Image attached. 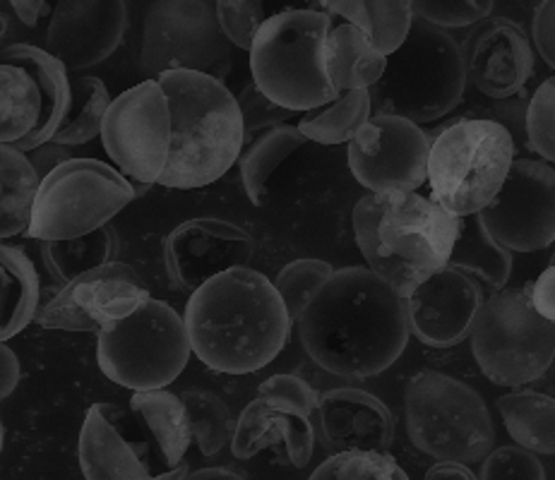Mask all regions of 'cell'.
<instances>
[{"label": "cell", "mask_w": 555, "mask_h": 480, "mask_svg": "<svg viewBox=\"0 0 555 480\" xmlns=\"http://www.w3.org/2000/svg\"><path fill=\"white\" fill-rule=\"evenodd\" d=\"M294 325L310 359L349 379L385 373L412 337L406 298L369 267L332 272Z\"/></svg>", "instance_id": "cell-1"}, {"label": "cell", "mask_w": 555, "mask_h": 480, "mask_svg": "<svg viewBox=\"0 0 555 480\" xmlns=\"http://www.w3.org/2000/svg\"><path fill=\"white\" fill-rule=\"evenodd\" d=\"M183 325L191 353L209 371L248 375L284 351L294 322L274 284L248 264L207 278L191 291Z\"/></svg>", "instance_id": "cell-2"}, {"label": "cell", "mask_w": 555, "mask_h": 480, "mask_svg": "<svg viewBox=\"0 0 555 480\" xmlns=\"http://www.w3.org/2000/svg\"><path fill=\"white\" fill-rule=\"evenodd\" d=\"M460 217L430 197L404 190L369 193L353 207L351 223L365 267L406 298L448 264Z\"/></svg>", "instance_id": "cell-3"}, {"label": "cell", "mask_w": 555, "mask_h": 480, "mask_svg": "<svg viewBox=\"0 0 555 480\" xmlns=\"http://www.w3.org/2000/svg\"><path fill=\"white\" fill-rule=\"evenodd\" d=\"M157 82L171 116L169 156L157 183L176 190L212 185L246 144L236 96L217 77L195 70H164Z\"/></svg>", "instance_id": "cell-4"}, {"label": "cell", "mask_w": 555, "mask_h": 480, "mask_svg": "<svg viewBox=\"0 0 555 480\" xmlns=\"http://www.w3.org/2000/svg\"><path fill=\"white\" fill-rule=\"evenodd\" d=\"M464 89L462 43L448 29L414 17L404 41L385 55L383 75L369 87V96L373 114L426 126L450 116L462 104Z\"/></svg>", "instance_id": "cell-5"}, {"label": "cell", "mask_w": 555, "mask_h": 480, "mask_svg": "<svg viewBox=\"0 0 555 480\" xmlns=\"http://www.w3.org/2000/svg\"><path fill=\"white\" fill-rule=\"evenodd\" d=\"M330 29L332 15L320 10H284L264 17L248 49L260 92L298 114L335 102L339 89L325 68Z\"/></svg>", "instance_id": "cell-6"}, {"label": "cell", "mask_w": 555, "mask_h": 480, "mask_svg": "<svg viewBox=\"0 0 555 480\" xmlns=\"http://www.w3.org/2000/svg\"><path fill=\"white\" fill-rule=\"evenodd\" d=\"M509 132L491 118H460L433 135L426 181L430 199L452 217L479 215L515 159Z\"/></svg>", "instance_id": "cell-7"}, {"label": "cell", "mask_w": 555, "mask_h": 480, "mask_svg": "<svg viewBox=\"0 0 555 480\" xmlns=\"http://www.w3.org/2000/svg\"><path fill=\"white\" fill-rule=\"evenodd\" d=\"M404 420L416 450L438 462L479 464L495 444V426L483 397L462 379L438 371L409 379Z\"/></svg>", "instance_id": "cell-8"}, {"label": "cell", "mask_w": 555, "mask_h": 480, "mask_svg": "<svg viewBox=\"0 0 555 480\" xmlns=\"http://www.w3.org/2000/svg\"><path fill=\"white\" fill-rule=\"evenodd\" d=\"M472 351L481 373L501 387H521L543 377L553 365L555 327L531 306L525 288H501L476 310Z\"/></svg>", "instance_id": "cell-9"}, {"label": "cell", "mask_w": 555, "mask_h": 480, "mask_svg": "<svg viewBox=\"0 0 555 480\" xmlns=\"http://www.w3.org/2000/svg\"><path fill=\"white\" fill-rule=\"evenodd\" d=\"M96 361L111 382L132 392L171 385L191 361L183 317L150 296L128 317L96 332Z\"/></svg>", "instance_id": "cell-10"}, {"label": "cell", "mask_w": 555, "mask_h": 480, "mask_svg": "<svg viewBox=\"0 0 555 480\" xmlns=\"http://www.w3.org/2000/svg\"><path fill=\"white\" fill-rule=\"evenodd\" d=\"M135 199L128 178L99 159H65L41 176L27 236L75 238L104 226Z\"/></svg>", "instance_id": "cell-11"}, {"label": "cell", "mask_w": 555, "mask_h": 480, "mask_svg": "<svg viewBox=\"0 0 555 480\" xmlns=\"http://www.w3.org/2000/svg\"><path fill=\"white\" fill-rule=\"evenodd\" d=\"M138 68L147 80H157L164 70H195L224 82L231 43L212 0H152L142 20Z\"/></svg>", "instance_id": "cell-12"}, {"label": "cell", "mask_w": 555, "mask_h": 480, "mask_svg": "<svg viewBox=\"0 0 555 480\" xmlns=\"http://www.w3.org/2000/svg\"><path fill=\"white\" fill-rule=\"evenodd\" d=\"M108 159L124 173L135 197L159 181L171 144L169 104L157 80H144L111 99L99 130Z\"/></svg>", "instance_id": "cell-13"}, {"label": "cell", "mask_w": 555, "mask_h": 480, "mask_svg": "<svg viewBox=\"0 0 555 480\" xmlns=\"http://www.w3.org/2000/svg\"><path fill=\"white\" fill-rule=\"evenodd\" d=\"M479 217L507 250L537 252L555 238V171L551 161L515 156L505 181Z\"/></svg>", "instance_id": "cell-14"}, {"label": "cell", "mask_w": 555, "mask_h": 480, "mask_svg": "<svg viewBox=\"0 0 555 480\" xmlns=\"http://www.w3.org/2000/svg\"><path fill=\"white\" fill-rule=\"evenodd\" d=\"M433 135L416 122L392 114H371L347 144V161L371 193H414L426 183Z\"/></svg>", "instance_id": "cell-15"}, {"label": "cell", "mask_w": 555, "mask_h": 480, "mask_svg": "<svg viewBox=\"0 0 555 480\" xmlns=\"http://www.w3.org/2000/svg\"><path fill=\"white\" fill-rule=\"evenodd\" d=\"M150 291L130 264L106 262L63 284L47 306H39L35 322L43 329L99 332L135 312Z\"/></svg>", "instance_id": "cell-16"}, {"label": "cell", "mask_w": 555, "mask_h": 480, "mask_svg": "<svg viewBox=\"0 0 555 480\" xmlns=\"http://www.w3.org/2000/svg\"><path fill=\"white\" fill-rule=\"evenodd\" d=\"M77 459L90 480H150L162 466L147 428L132 408L94 404L87 411Z\"/></svg>", "instance_id": "cell-17"}, {"label": "cell", "mask_w": 555, "mask_h": 480, "mask_svg": "<svg viewBox=\"0 0 555 480\" xmlns=\"http://www.w3.org/2000/svg\"><path fill=\"white\" fill-rule=\"evenodd\" d=\"M462 61L466 82L488 99L525 92L534 75V47L525 27L507 17H486L464 39Z\"/></svg>", "instance_id": "cell-18"}, {"label": "cell", "mask_w": 555, "mask_h": 480, "mask_svg": "<svg viewBox=\"0 0 555 480\" xmlns=\"http://www.w3.org/2000/svg\"><path fill=\"white\" fill-rule=\"evenodd\" d=\"M126 29V0H59L49 20L47 51L65 70H87L114 55Z\"/></svg>", "instance_id": "cell-19"}, {"label": "cell", "mask_w": 555, "mask_h": 480, "mask_svg": "<svg viewBox=\"0 0 555 480\" xmlns=\"http://www.w3.org/2000/svg\"><path fill=\"white\" fill-rule=\"evenodd\" d=\"M255 241L248 231L224 219H191L164 241V262L171 282L195 291L207 278L233 267H248Z\"/></svg>", "instance_id": "cell-20"}, {"label": "cell", "mask_w": 555, "mask_h": 480, "mask_svg": "<svg viewBox=\"0 0 555 480\" xmlns=\"http://www.w3.org/2000/svg\"><path fill=\"white\" fill-rule=\"evenodd\" d=\"M481 300V284L446 264L406 296L409 329L430 349H452L469 337Z\"/></svg>", "instance_id": "cell-21"}, {"label": "cell", "mask_w": 555, "mask_h": 480, "mask_svg": "<svg viewBox=\"0 0 555 480\" xmlns=\"http://www.w3.org/2000/svg\"><path fill=\"white\" fill-rule=\"evenodd\" d=\"M229 444L233 459L238 462H248L260 452L272 450L280 462L306 468L313 456L315 432L310 416L258 397L243 408Z\"/></svg>", "instance_id": "cell-22"}, {"label": "cell", "mask_w": 555, "mask_h": 480, "mask_svg": "<svg viewBox=\"0 0 555 480\" xmlns=\"http://www.w3.org/2000/svg\"><path fill=\"white\" fill-rule=\"evenodd\" d=\"M318 426L325 450H377L395 442V416L380 399L363 389L341 387L318 397Z\"/></svg>", "instance_id": "cell-23"}, {"label": "cell", "mask_w": 555, "mask_h": 480, "mask_svg": "<svg viewBox=\"0 0 555 480\" xmlns=\"http://www.w3.org/2000/svg\"><path fill=\"white\" fill-rule=\"evenodd\" d=\"M49 142V108L29 70L0 61V144L29 152Z\"/></svg>", "instance_id": "cell-24"}, {"label": "cell", "mask_w": 555, "mask_h": 480, "mask_svg": "<svg viewBox=\"0 0 555 480\" xmlns=\"http://www.w3.org/2000/svg\"><path fill=\"white\" fill-rule=\"evenodd\" d=\"M130 408L138 413L140 420L147 428L154 452L162 471V478H185V452L191 446V428H188V416L181 397L166 392L162 389H142V392H132Z\"/></svg>", "instance_id": "cell-25"}, {"label": "cell", "mask_w": 555, "mask_h": 480, "mask_svg": "<svg viewBox=\"0 0 555 480\" xmlns=\"http://www.w3.org/2000/svg\"><path fill=\"white\" fill-rule=\"evenodd\" d=\"M41 284L37 267L20 245L0 241V341H8L35 322Z\"/></svg>", "instance_id": "cell-26"}, {"label": "cell", "mask_w": 555, "mask_h": 480, "mask_svg": "<svg viewBox=\"0 0 555 480\" xmlns=\"http://www.w3.org/2000/svg\"><path fill=\"white\" fill-rule=\"evenodd\" d=\"M448 267L462 270L479 284L501 291L513 274V250H507L488 233L479 215H466L457 221V236L452 243Z\"/></svg>", "instance_id": "cell-27"}, {"label": "cell", "mask_w": 555, "mask_h": 480, "mask_svg": "<svg viewBox=\"0 0 555 480\" xmlns=\"http://www.w3.org/2000/svg\"><path fill=\"white\" fill-rule=\"evenodd\" d=\"M325 68L330 82L339 92L369 89L383 75L385 53L375 49L365 31L344 22L339 27H332L325 39Z\"/></svg>", "instance_id": "cell-28"}, {"label": "cell", "mask_w": 555, "mask_h": 480, "mask_svg": "<svg viewBox=\"0 0 555 480\" xmlns=\"http://www.w3.org/2000/svg\"><path fill=\"white\" fill-rule=\"evenodd\" d=\"M327 15H339L371 37L380 53H392L412 27V0H320Z\"/></svg>", "instance_id": "cell-29"}, {"label": "cell", "mask_w": 555, "mask_h": 480, "mask_svg": "<svg viewBox=\"0 0 555 480\" xmlns=\"http://www.w3.org/2000/svg\"><path fill=\"white\" fill-rule=\"evenodd\" d=\"M39 181L25 152L13 144H0V241L27 231Z\"/></svg>", "instance_id": "cell-30"}, {"label": "cell", "mask_w": 555, "mask_h": 480, "mask_svg": "<svg viewBox=\"0 0 555 480\" xmlns=\"http://www.w3.org/2000/svg\"><path fill=\"white\" fill-rule=\"evenodd\" d=\"M308 144L304 132L292 122H282L270 130H262L248 142V150L241 152V178L246 195L253 205H262L268 197V185L272 173Z\"/></svg>", "instance_id": "cell-31"}, {"label": "cell", "mask_w": 555, "mask_h": 480, "mask_svg": "<svg viewBox=\"0 0 555 480\" xmlns=\"http://www.w3.org/2000/svg\"><path fill=\"white\" fill-rule=\"evenodd\" d=\"M505 428L517 444L534 454L555 452V401L539 392H513L498 399Z\"/></svg>", "instance_id": "cell-32"}, {"label": "cell", "mask_w": 555, "mask_h": 480, "mask_svg": "<svg viewBox=\"0 0 555 480\" xmlns=\"http://www.w3.org/2000/svg\"><path fill=\"white\" fill-rule=\"evenodd\" d=\"M41 243H43L41 245L43 264H47V270L61 286L73 282L75 276L111 262L118 248L116 233L108 223L90 233H82V236L63 238V241H41Z\"/></svg>", "instance_id": "cell-33"}, {"label": "cell", "mask_w": 555, "mask_h": 480, "mask_svg": "<svg viewBox=\"0 0 555 480\" xmlns=\"http://www.w3.org/2000/svg\"><path fill=\"white\" fill-rule=\"evenodd\" d=\"M371 114L369 89H349V92H339L335 102L298 114L301 116L298 130L308 142L347 144Z\"/></svg>", "instance_id": "cell-34"}, {"label": "cell", "mask_w": 555, "mask_h": 480, "mask_svg": "<svg viewBox=\"0 0 555 480\" xmlns=\"http://www.w3.org/2000/svg\"><path fill=\"white\" fill-rule=\"evenodd\" d=\"M111 104V94L106 85L99 77H75L70 80V99L65 106V114L53 130L51 142L63 147H80V144L99 138L102 120Z\"/></svg>", "instance_id": "cell-35"}, {"label": "cell", "mask_w": 555, "mask_h": 480, "mask_svg": "<svg viewBox=\"0 0 555 480\" xmlns=\"http://www.w3.org/2000/svg\"><path fill=\"white\" fill-rule=\"evenodd\" d=\"M179 397L185 406L188 428H191V438L197 444L199 454H219L229 444L233 426H236L229 406L207 389H185Z\"/></svg>", "instance_id": "cell-36"}, {"label": "cell", "mask_w": 555, "mask_h": 480, "mask_svg": "<svg viewBox=\"0 0 555 480\" xmlns=\"http://www.w3.org/2000/svg\"><path fill=\"white\" fill-rule=\"evenodd\" d=\"M313 480H409L406 471L397 464L390 452L377 450H344L335 452L327 462L320 464L313 473Z\"/></svg>", "instance_id": "cell-37"}, {"label": "cell", "mask_w": 555, "mask_h": 480, "mask_svg": "<svg viewBox=\"0 0 555 480\" xmlns=\"http://www.w3.org/2000/svg\"><path fill=\"white\" fill-rule=\"evenodd\" d=\"M332 272H335V267L325 260H296L284 267L280 276H276L274 288L282 298L288 320H298L304 308L332 276Z\"/></svg>", "instance_id": "cell-38"}, {"label": "cell", "mask_w": 555, "mask_h": 480, "mask_svg": "<svg viewBox=\"0 0 555 480\" xmlns=\"http://www.w3.org/2000/svg\"><path fill=\"white\" fill-rule=\"evenodd\" d=\"M495 0H412L414 17L440 29H464L491 17Z\"/></svg>", "instance_id": "cell-39"}, {"label": "cell", "mask_w": 555, "mask_h": 480, "mask_svg": "<svg viewBox=\"0 0 555 480\" xmlns=\"http://www.w3.org/2000/svg\"><path fill=\"white\" fill-rule=\"evenodd\" d=\"M555 80L541 82L527 104V142L529 152L541 154L543 161L555 159Z\"/></svg>", "instance_id": "cell-40"}, {"label": "cell", "mask_w": 555, "mask_h": 480, "mask_svg": "<svg viewBox=\"0 0 555 480\" xmlns=\"http://www.w3.org/2000/svg\"><path fill=\"white\" fill-rule=\"evenodd\" d=\"M215 15L231 47L248 51L255 31L264 22L262 0H215Z\"/></svg>", "instance_id": "cell-41"}, {"label": "cell", "mask_w": 555, "mask_h": 480, "mask_svg": "<svg viewBox=\"0 0 555 480\" xmlns=\"http://www.w3.org/2000/svg\"><path fill=\"white\" fill-rule=\"evenodd\" d=\"M236 104H238L241 122H243V142H250L258 132L282 126V122L298 116V111L280 106L276 102H272L270 96H264L255 82L241 89V94L236 96Z\"/></svg>", "instance_id": "cell-42"}, {"label": "cell", "mask_w": 555, "mask_h": 480, "mask_svg": "<svg viewBox=\"0 0 555 480\" xmlns=\"http://www.w3.org/2000/svg\"><path fill=\"white\" fill-rule=\"evenodd\" d=\"M481 464V471L476 478L493 480V478H525V480H543L546 468H543L539 454H534L521 444L498 446L488 452Z\"/></svg>", "instance_id": "cell-43"}, {"label": "cell", "mask_w": 555, "mask_h": 480, "mask_svg": "<svg viewBox=\"0 0 555 480\" xmlns=\"http://www.w3.org/2000/svg\"><path fill=\"white\" fill-rule=\"evenodd\" d=\"M258 397L274 401V404L286 406L292 411L304 413V416H313L320 394L306 382V379L280 373V375H272L270 379H264V382L260 385Z\"/></svg>", "instance_id": "cell-44"}, {"label": "cell", "mask_w": 555, "mask_h": 480, "mask_svg": "<svg viewBox=\"0 0 555 480\" xmlns=\"http://www.w3.org/2000/svg\"><path fill=\"white\" fill-rule=\"evenodd\" d=\"M493 106L486 108L488 116L481 118H491L498 126H503L509 138H513L515 144V154L529 152V142H527V104L529 96L525 92H519L515 96L507 99H493Z\"/></svg>", "instance_id": "cell-45"}, {"label": "cell", "mask_w": 555, "mask_h": 480, "mask_svg": "<svg viewBox=\"0 0 555 480\" xmlns=\"http://www.w3.org/2000/svg\"><path fill=\"white\" fill-rule=\"evenodd\" d=\"M531 41L543 63L553 68L555 65V0H541L534 10L531 22Z\"/></svg>", "instance_id": "cell-46"}, {"label": "cell", "mask_w": 555, "mask_h": 480, "mask_svg": "<svg viewBox=\"0 0 555 480\" xmlns=\"http://www.w3.org/2000/svg\"><path fill=\"white\" fill-rule=\"evenodd\" d=\"M529 298L539 315H543L546 320L555 317V267L553 264L529 284Z\"/></svg>", "instance_id": "cell-47"}, {"label": "cell", "mask_w": 555, "mask_h": 480, "mask_svg": "<svg viewBox=\"0 0 555 480\" xmlns=\"http://www.w3.org/2000/svg\"><path fill=\"white\" fill-rule=\"evenodd\" d=\"M27 159L31 161V166H35V171L41 176H47L53 166H59L61 161L70 159V152L68 147H63V144H55V142H43L39 144V147L25 152Z\"/></svg>", "instance_id": "cell-48"}, {"label": "cell", "mask_w": 555, "mask_h": 480, "mask_svg": "<svg viewBox=\"0 0 555 480\" xmlns=\"http://www.w3.org/2000/svg\"><path fill=\"white\" fill-rule=\"evenodd\" d=\"M20 377H22L20 359L10 346H5V341H0V401L15 392L20 385Z\"/></svg>", "instance_id": "cell-49"}, {"label": "cell", "mask_w": 555, "mask_h": 480, "mask_svg": "<svg viewBox=\"0 0 555 480\" xmlns=\"http://www.w3.org/2000/svg\"><path fill=\"white\" fill-rule=\"evenodd\" d=\"M51 0H10L17 20L27 27H37L39 20L49 13Z\"/></svg>", "instance_id": "cell-50"}, {"label": "cell", "mask_w": 555, "mask_h": 480, "mask_svg": "<svg viewBox=\"0 0 555 480\" xmlns=\"http://www.w3.org/2000/svg\"><path fill=\"white\" fill-rule=\"evenodd\" d=\"M428 480H438V478H454V480H476V473L472 471L466 464L460 462H438L436 466H430L426 471Z\"/></svg>", "instance_id": "cell-51"}, {"label": "cell", "mask_w": 555, "mask_h": 480, "mask_svg": "<svg viewBox=\"0 0 555 480\" xmlns=\"http://www.w3.org/2000/svg\"><path fill=\"white\" fill-rule=\"evenodd\" d=\"M185 478H238V480H246L248 473L238 471V468H227V466H207V468H199V471H188Z\"/></svg>", "instance_id": "cell-52"}, {"label": "cell", "mask_w": 555, "mask_h": 480, "mask_svg": "<svg viewBox=\"0 0 555 480\" xmlns=\"http://www.w3.org/2000/svg\"><path fill=\"white\" fill-rule=\"evenodd\" d=\"M5 31H8V20H5V15H3V13H0V43H3Z\"/></svg>", "instance_id": "cell-53"}, {"label": "cell", "mask_w": 555, "mask_h": 480, "mask_svg": "<svg viewBox=\"0 0 555 480\" xmlns=\"http://www.w3.org/2000/svg\"><path fill=\"white\" fill-rule=\"evenodd\" d=\"M3 442H5V430H3V423H0V454H3Z\"/></svg>", "instance_id": "cell-54"}]
</instances>
